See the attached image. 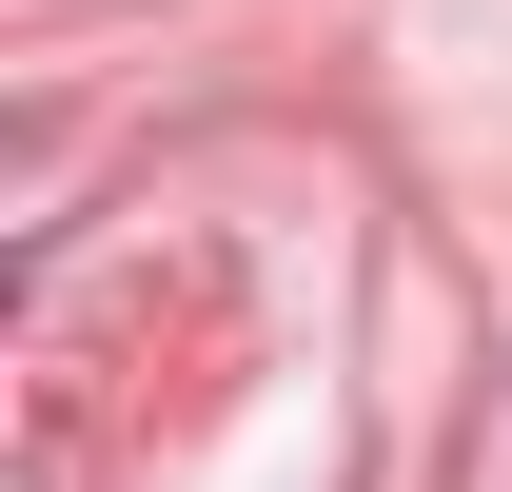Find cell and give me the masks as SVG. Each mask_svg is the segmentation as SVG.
Segmentation results:
<instances>
[]
</instances>
